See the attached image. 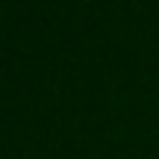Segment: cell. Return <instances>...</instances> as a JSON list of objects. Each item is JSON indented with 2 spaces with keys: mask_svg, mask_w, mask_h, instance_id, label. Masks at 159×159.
I'll return each mask as SVG.
<instances>
[]
</instances>
